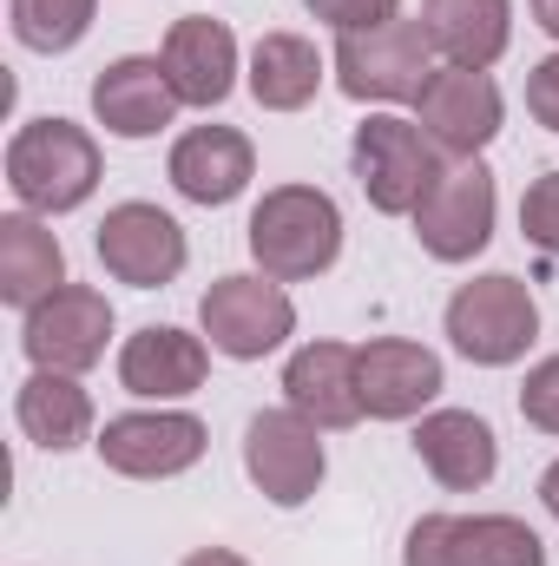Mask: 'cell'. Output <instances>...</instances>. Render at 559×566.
I'll return each mask as SVG.
<instances>
[{"label": "cell", "mask_w": 559, "mask_h": 566, "mask_svg": "<svg viewBox=\"0 0 559 566\" xmlns=\"http://www.w3.org/2000/svg\"><path fill=\"white\" fill-rule=\"evenodd\" d=\"M7 191L20 198V211L60 218L80 211L99 191V145L73 119H27L7 139Z\"/></svg>", "instance_id": "obj_1"}, {"label": "cell", "mask_w": 559, "mask_h": 566, "mask_svg": "<svg viewBox=\"0 0 559 566\" xmlns=\"http://www.w3.org/2000/svg\"><path fill=\"white\" fill-rule=\"evenodd\" d=\"M251 258L277 283L323 277L342 258V211L316 185H277L251 211Z\"/></svg>", "instance_id": "obj_2"}, {"label": "cell", "mask_w": 559, "mask_h": 566, "mask_svg": "<svg viewBox=\"0 0 559 566\" xmlns=\"http://www.w3.org/2000/svg\"><path fill=\"white\" fill-rule=\"evenodd\" d=\"M349 171L362 185V198L382 211V218H415L421 198L434 191V178L447 171L441 151L428 145L415 119H395V113H376L356 126L349 139Z\"/></svg>", "instance_id": "obj_3"}, {"label": "cell", "mask_w": 559, "mask_h": 566, "mask_svg": "<svg viewBox=\"0 0 559 566\" xmlns=\"http://www.w3.org/2000/svg\"><path fill=\"white\" fill-rule=\"evenodd\" d=\"M534 336H540V303H534L527 283L507 277V271H487V277L461 283L447 296V343L467 363H481V369L520 363L534 349Z\"/></svg>", "instance_id": "obj_4"}, {"label": "cell", "mask_w": 559, "mask_h": 566, "mask_svg": "<svg viewBox=\"0 0 559 566\" xmlns=\"http://www.w3.org/2000/svg\"><path fill=\"white\" fill-rule=\"evenodd\" d=\"M336 86L362 106H395V99H421V86L434 80V40L421 20H389L369 33H336Z\"/></svg>", "instance_id": "obj_5"}, {"label": "cell", "mask_w": 559, "mask_h": 566, "mask_svg": "<svg viewBox=\"0 0 559 566\" xmlns=\"http://www.w3.org/2000/svg\"><path fill=\"white\" fill-rule=\"evenodd\" d=\"M198 329L231 363H264L296 336V303L277 277H218L198 296Z\"/></svg>", "instance_id": "obj_6"}, {"label": "cell", "mask_w": 559, "mask_h": 566, "mask_svg": "<svg viewBox=\"0 0 559 566\" xmlns=\"http://www.w3.org/2000/svg\"><path fill=\"white\" fill-rule=\"evenodd\" d=\"M494 211H500L494 171H487L481 158H454L415 211L421 251H428L434 264H467V258H481L487 238H494Z\"/></svg>", "instance_id": "obj_7"}, {"label": "cell", "mask_w": 559, "mask_h": 566, "mask_svg": "<svg viewBox=\"0 0 559 566\" xmlns=\"http://www.w3.org/2000/svg\"><path fill=\"white\" fill-rule=\"evenodd\" d=\"M402 566H547V547L514 514H421Z\"/></svg>", "instance_id": "obj_8"}, {"label": "cell", "mask_w": 559, "mask_h": 566, "mask_svg": "<svg viewBox=\"0 0 559 566\" xmlns=\"http://www.w3.org/2000/svg\"><path fill=\"white\" fill-rule=\"evenodd\" d=\"M106 343H113V303L93 283L53 290L20 323V349L33 356V369H60V376H86L93 363H106Z\"/></svg>", "instance_id": "obj_9"}, {"label": "cell", "mask_w": 559, "mask_h": 566, "mask_svg": "<svg viewBox=\"0 0 559 566\" xmlns=\"http://www.w3.org/2000/svg\"><path fill=\"white\" fill-rule=\"evenodd\" d=\"M244 474L257 481V494L271 507H303L323 474H329V454H323V428L296 409H264L244 428Z\"/></svg>", "instance_id": "obj_10"}, {"label": "cell", "mask_w": 559, "mask_h": 566, "mask_svg": "<svg viewBox=\"0 0 559 566\" xmlns=\"http://www.w3.org/2000/svg\"><path fill=\"white\" fill-rule=\"evenodd\" d=\"M415 126L428 133V145L454 165V158H481L487 145L500 139V119H507V106H500V86H494V73H481V66H434V80L421 86L415 99Z\"/></svg>", "instance_id": "obj_11"}, {"label": "cell", "mask_w": 559, "mask_h": 566, "mask_svg": "<svg viewBox=\"0 0 559 566\" xmlns=\"http://www.w3.org/2000/svg\"><path fill=\"white\" fill-rule=\"evenodd\" d=\"M99 461L126 481H171L184 468L204 461L211 448V428L184 409H139V416H113V422L93 434Z\"/></svg>", "instance_id": "obj_12"}, {"label": "cell", "mask_w": 559, "mask_h": 566, "mask_svg": "<svg viewBox=\"0 0 559 566\" xmlns=\"http://www.w3.org/2000/svg\"><path fill=\"white\" fill-rule=\"evenodd\" d=\"M93 251H99L106 277L133 283V290H165V283H178L184 258H191L184 224H178L171 211H158V205H139V198H133V205H113V211L99 218Z\"/></svg>", "instance_id": "obj_13"}, {"label": "cell", "mask_w": 559, "mask_h": 566, "mask_svg": "<svg viewBox=\"0 0 559 566\" xmlns=\"http://www.w3.org/2000/svg\"><path fill=\"white\" fill-rule=\"evenodd\" d=\"M356 389H362V416L376 422H415L421 409L447 389L441 356L421 349L409 336H376L356 349Z\"/></svg>", "instance_id": "obj_14"}, {"label": "cell", "mask_w": 559, "mask_h": 566, "mask_svg": "<svg viewBox=\"0 0 559 566\" xmlns=\"http://www.w3.org/2000/svg\"><path fill=\"white\" fill-rule=\"evenodd\" d=\"M178 106L184 99H178L165 60H151V53H126V60L99 66V80H93V119L113 139H158L178 119Z\"/></svg>", "instance_id": "obj_15"}, {"label": "cell", "mask_w": 559, "mask_h": 566, "mask_svg": "<svg viewBox=\"0 0 559 566\" xmlns=\"http://www.w3.org/2000/svg\"><path fill=\"white\" fill-rule=\"evenodd\" d=\"M165 178L178 185V198L191 205H231L251 178H257V145L238 126H191L171 139Z\"/></svg>", "instance_id": "obj_16"}, {"label": "cell", "mask_w": 559, "mask_h": 566, "mask_svg": "<svg viewBox=\"0 0 559 566\" xmlns=\"http://www.w3.org/2000/svg\"><path fill=\"white\" fill-rule=\"evenodd\" d=\"M158 60H165V73H171V86H178L184 106H204V113H211V106H224L231 86H238V33H231L224 20H204V13L171 20Z\"/></svg>", "instance_id": "obj_17"}, {"label": "cell", "mask_w": 559, "mask_h": 566, "mask_svg": "<svg viewBox=\"0 0 559 566\" xmlns=\"http://www.w3.org/2000/svg\"><path fill=\"white\" fill-rule=\"evenodd\" d=\"M204 376H211V343L171 323H151L139 336H126L119 349V389H133L145 402H178L204 389Z\"/></svg>", "instance_id": "obj_18"}, {"label": "cell", "mask_w": 559, "mask_h": 566, "mask_svg": "<svg viewBox=\"0 0 559 566\" xmlns=\"http://www.w3.org/2000/svg\"><path fill=\"white\" fill-rule=\"evenodd\" d=\"M415 454L447 494H474L500 468V441L474 409H428L415 422Z\"/></svg>", "instance_id": "obj_19"}, {"label": "cell", "mask_w": 559, "mask_h": 566, "mask_svg": "<svg viewBox=\"0 0 559 566\" xmlns=\"http://www.w3.org/2000/svg\"><path fill=\"white\" fill-rule=\"evenodd\" d=\"M283 402L316 428H356L362 422V389H356V349L349 343H303L283 363Z\"/></svg>", "instance_id": "obj_20"}, {"label": "cell", "mask_w": 559, "mask_h": 566, "mask_svg": "<svg viewBox=\"0 0 559 566\" xmlns=\"http://www.w3.org/2000/svg\"><path fill=\"white\" fill-rule=\"evenodd\" d=\"M53 290H66V251L40 224V211H7L0 218V303L33 310Z\"/></svg>", "instance_id": "obj_21"}, {"label": "cell", "mask_w": 559, "mask_h": 566, "mask_svg": "<svg viewBox=\"0 0 559 566\" xmlns=\"http://www.w3.org/2000/svg\"><path fill=\"white\" fill-rule=\"evenodd\" d=\"M421 27L447 66H494L514 40V0H421Z\"/></svg>", "instance_id": "obj_22"}, {"label": "cell", "mask_w": 559, "mask_h": 566, "mask_svg": "<svg viewBox=\"0 0 559 566\" xmlns=\"http://www.w3.org/2000/svg\"><path fill=\"white\" fill-rule=\"evenodd\" d=\"M13 422L33 448L46 454H66L80 441H93V396L80 389V376H60V369H33L13 396Z\"/></svg>", "instance_id": "obj_23"}, {"label": "cell", "mask_w": 559, "mask_h": 566, "mask_svg": "<svg viewBox=\"0 0 559 566\" xmlns=\"http://www.w3.org/2000/svg\"><path fill=\"white\" fill-rule=\"evenodd\" d=\"M323 73H329V60L303 33H264L251 46V73L244 80H251V99L264 113H303L323 93Z\"/></svg>", "instance_id": "obj_24"}, {"label": "cell", "mask_w": 559, "mask_h": 566, "mask_svg": "<svg viewBox=\"0 0 559 566\" xmlns=\"http://www.w3.org/2000/svg\"><path fill=\"white\" fill-rule=\"evenodd\" d=\"M93 13H99V0H7L13 40L27 53H73L93 33Z\"/></svg>", "instance_id": "obj_25"}, {"label": "cell", "mask_w": 559, "mask_h": 566, "mask_svg": "<svg viewBox=\"0 0 559 566\" xmlns=\"http://www.w3.org/2000/svg\"><path fill=\"white\" fill-rule=\"evenodd\" d=\"M520 231H527L534 251L559 258V171H547V178L527 185V198H520Z\"/></svg>", "instance_id": "obj_26"}, {"label": "cell", "mask_w": 559, "mask_h": 566, "mask_svg": "<svg viewBox=\"0 0 559 566\" xmlns=\"http://www.w3.org/2000/svg\"><path fill=\"white\" fill-rule=\"evenodd\" d=\"M303 7L336 33H369V27H389L402 13V0H303Z\"/></svg>", "instance_id": "obj_27"}, {"label": "cell", "mask_w": 559, "mask_h": 566, "mask_svg": "<svg viewBox=\"0 0 559 566\" xmlns=\"http://www.w3.org/2000/svg\"><path fill=\"white\" fill-rule=\"evenodd\" d=\"M520 416L540 428V434H559V356L534 363L527 382H520Z\"/></svg>", "instance_id": "obj_28"}, {"label": "cell", "mask_w": 559, "mask_h": 566, "mask_svg": "<svg viewBox=\"0 0 559 566\" xmlns=\"http://www.w3.org/2000/svg\"><path fill=\"white\" fill-rule=\"evenodd\" d=\"M527 113H534L547 133H559V53H547V60L527 73Z\"/></svg>", "instance_id": "obj_29"}, {"label": "cell", "mask_w": 559, "mask_h": 566, "mask_svg": "<svg viewBox=\"0 0 559 566\" xmlns=\"http://www.w3.org/2000/svg\"><path fill=\"white\" fill-rule=\"evenodd\" d=\"M178 566H251L244 554H231V547H198V554H184Z\"/></svg>", "instance_id": "obj_30"}, {"label": "cell", "mask_w": 559, "mask_h": 566, "mask_svg": "<svg viewBox=\"0 0 559 566\" xmlns=\"http://www.w3.org/2000/svg\"><path fill=\"white\" fill-rule=\"evenodd\" d=\"M540 501H547V514L559 521V461L547 468V474H540Z\"/></svg>", "instance_id": "obj_31"}, {"label": "cell", "mask_w": 559, "mask_h": 566, "mask_svg": "<svg viewBox=\"0 0 559 566\" xmlns=\"http://www.w3.org/2000/svg\"><path fill=\"white\" fill-rule=\"evenodd\" d=\"M527 7H534V20H540V27L559 40V0H527Z\"/></svg>", "instance_id": "obj_32"}]
</instances>
